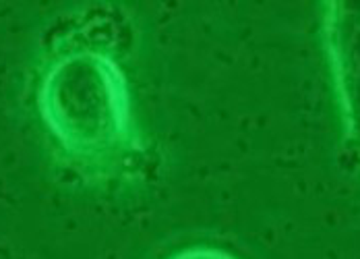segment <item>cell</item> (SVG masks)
Instances as JSON below:
<instances>
[{"label": "cell", "mask_w": 360, "mask_h": 259, "mask_svg": "<svg viewBox=\"0 0 360 259\" xmlns=\"http://www.w3.org/2000/svg\"><path fill=\"white\" fill-rule=\"evenodd\" d=\"M172 259H236L232 258L226 251L219 249H210V247H195V249H186L179 255H174Z\"/></svg>", "instance_id": "obj_2"}, {"label": "cell", "mask_w": 360, "mask_h": 259, "mask_svg": "<svg viewBox=\"0 0 360 259\" xmlns=\"http://www.w3.org/2000/svg\"><path fill=\"white\" fill-rule=\"evenodd\" d=\"M37 112L65 160L89 181L129 175L143 156L127 77L112 52L89 39H65L50 50Z\"/></svg>", "instance_id": "obj_1"}]
</instances>
